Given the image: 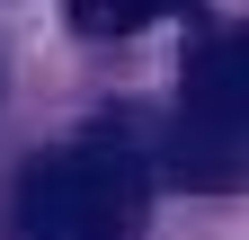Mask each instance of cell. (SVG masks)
Listing matches in <instances>:
<instances>
[{"label": "cell", "instance_id": "3", "mask_svg": "<svg viewBox=\"0 0 249 240\" xmlns=\"http://www.w3.org/2000/svg\"><path fill=\"white\" fill-rule=\"evenodd\" d=\"M71 18H80V36H124L151 18V0H71Z\"/></svg>", "mask_w": 249, "mask_h": 240}, {"label": "cell", "instance_id": "2", "mask_svg": "<svg viewBox=\"0 0 249 240\" xmlns=\"http://www.w3.org/2000/svg\"><path fill=\"white\" fill-rule=\"evenodd\" d=\"M187 125H196L205 142H223V152H240L249 142V27H223V36H205L196 53H187Z\"/></svg>", "mask_w": 249, "mask_h": 240}, {"label": "cell", "instance_id": "4", "mask_svg": "<svg viewBox=\"0 0 249 240\" xmlns=\"http://www.w3.org/2000/svg\"><path fill=\"white\" fill-rule=\"evenodd\" d=\"M160 9H178V0H151V18H160Z\"/></svg>", "mask_w": 249, "mask_h": 240}, {"label": "cell", "instance_id": "1", "mask_svg": "<svg viewBox=\"0 0 249 240\" xmlns=\"http://www.w3.org/2000/svg\"><path fill=\"white\" fill-rule=\"evenodd\" d=\"M142 160L116 142H62L18 187V240H134Z\"/></svg>", "mask_w": 249, "mask_h": 240}]
</instances>
